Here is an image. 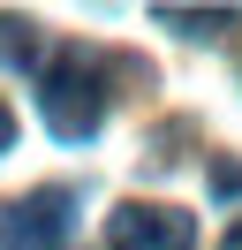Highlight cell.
Returning a JSON list of instances; mask_svg holds the SVG:
<instances>
[{
    "label": "cell",
    "instance_id": "cell-3",
    "mask_svg": "<svg viewBox=\"0 0 242 250\" xmlns=\"http://www.w3.org/2000/svg\"><path fill=\"white\" fill-rule=\"evenodd\" d=\"M106 250H197V220L182 205H114L106 212Z\"/></svg>",
    "mask_w": 242,
    "mask_h": 250
},
{
    "label": "cell",
    "instance_id": "cell-1",
    "mask_svg": "<svg viewBox=\"0 0 242 250\" xmlns=\"http://www.w3.org/2000/svg\"><path fill=\"white\" fill-rule=\"evenodd\" d=\"M114 76H136V61L99 46H60L53 61L38 68V114L60 144H91L106 129V106H114Z\"/></svg>",
    "mask_w": 242,
    "mask_h": 250
},
{
    "label": "cell",
    "instance_id": "cell-2",
    "mask_svg": "<svg viewBox=\"0 0 242 250\" xmlns=\"http://www.w3.org/2000/svg\"><path fill=\"white\" fill-rule=\"evenodd\" d=\"M68 220H76V189L68 182H45L30 197H8L0 205V250H60Z\"/></svg>",
    "mask_w": 242,
    "mask_h": 250
},
{
    "label": "cell",
    "instance_id": "cell-6",
    "mask_svg": "<svg viewBox=\"0 0 242 250\" xmlns=\"http://www.w3.org/2000/svg\"><path fill=\"white\" fill-rule=\"evenodd\" d=\"M8 144H15V106L0 99V152H8Z\"/></svg>",
    "mask_w": 242,
    "mask_h": 250
},
{
    "label": "cell",
    "instance_id": "cell-5",
    "mask_svg": "<svg viewBox=\"0 0 242 250\" xmlns=\"http://www.w3.org/2000/svg\"><path fill=\"white\" fill-rule=\"evenodd\" d=\"M159 23H174L182 38H220L227 23H235V8H212V16H197V8H159Z\"/></svg>",
    "mask_w": 242,
    "mask_h": 250
},
{
    "label": "cell",
    "instance_id": "cell-7",
    "mask_svg": "<svg viewBox=\"0 0 242 250\" xmlns=\"http://www.w3.org/2000/svg\"><path fill=\"white\" fill-rule=\"evenodd\" d=\"M220 250H242V220H235V228H227V235H220Z\"/></svg>",
    "mask_w": 242,
    "mask_h": 250
},
{
    "label": "cell",
    "instance_id": "cell-4",
    "mask_svg": "<svg viewBox=\"0 0 242 250\" xmlns=\"http://www.w3.org/2000/svg\"><path fill=\"white\" fill-rule=\"evenodd\" d=\"M0 61H8V68H30V61H38V23L0 16Z\"/></svg>",
    "mask_w": 242,
    "mask_h": 250
}]
</instances>
